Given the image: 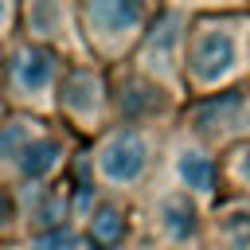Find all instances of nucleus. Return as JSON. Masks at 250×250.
<instances>
[{"label": "nucleus", "mask_w": 250, "mask_h": 250, "mask_svg": "<svg viewBox=\"0 0 250 250\" xmlns=\"http://www.w3.org/2000/svg\"><path fill=\"white\" fill-rule=\"evenodd\" d=\"M250 78V8L191 16L188 31V102L238 90Z\"/></svg>", "instance_id": "f257e3e1"}, {"label": "nucleus", "mask_w": 250, "mask_h": 250, "mask_svg": "<svg viewBox=\"0 0 250 250\" xmlns=\"http://www.w3.org/2000/svg\"><path fill=\"white\" fill-rule=\"evenodd\" d=\"M66 62H70V55H62L59 47L35 43L27 35L12 39L4 47V70H0V90H4L8 105L23 109V113L55 117V98H59Z\"/></svg>", "instance_id": "f03ea898"}, {"label": "nucleus", "mask_w": 250, "mask_h": 250, "mask_svg": "<svg viewBox=\"0 0 250 250\" xmlns=\"http://www.w3.org/2000/svg\"><path fill=\"white\" fill-rule=\"evenodd\" d=\"M160 0H78V31L86 55L105 66H121L141 47Z\"/></svg>", "instance_id": "7ed1b4c3"}, {"label": "nucleus", "mask_w": 250, "mask_h": 250, "mask_svg": "<svg viewBox=\"0 0 250 250\" xmlns=\"http://www.w3.org/2000/svg\"><path fill=\"white\" fill-rule=\"evenodd\" d=\"M55 117L66 121L82 137H102L109 125H117L113 109V70L94 59H70L66 74L59 82Z\"/></svg>", "instance_id": "20e7f679"}, {"label": "nucleus", "mask_w": 250, "mask_h": 250, "mask_svg": "<svg viewBox=\"0 0 250 250\" xmlns=\"http://www.w3.org/2000/svg\"><path fill=\"white\" fill-rule=\"evenodd\" d=\"M152 160H156V133H152V125L117 121L102 137H94V148H90L94 180L105 191H133V188H141L148 180V172H152Z\"/></svg>", "instance_id": "39448f33"}, {"label": "nucleus", "mask_w": 250, "mask_h": 250, "mask_svg": "<svg viewBox=\"0 0 250 250\" xmlns=\"http://www.w3.org/2000/svg\"><path fill=\"white\" fill-rule=\"evenodd\" d=\"M188 31H191V16L188 12L156 8L141 47L129 59L137 70H145L148 78L168 86L176 98H188Z\"/></svg>", "instance_id": "423d86ee"}, {"label": "nucleus", "mask_w": 250, "mask_h": 250, "mask_svg": "<svg viewBox=\"0 0 250 250\" xmlns=\"http://www.w3.org/2000/svg\"><path fill=\"white\" fill-rule=\"evenodd\" d=\"M109 70H113V109H117V121L156 125V121L172 117L184 105V98H176L168 86H160L156 78H148L133 62H121V66H109Z\"/></svg>", "instance_id": "0eeeda50"}, {"label": "nucleus", "mask_w": 250, "mask_h": 250, "mask_svg": "<svg viewBox=\"0 0 250 250\" xmlns=\"http://www.w3.org/2000/svg\"><path fill=\"white\" fill-rule=\"evenodd\" d=\"M20 35L59 47L70 59H90L82 31H78V0H23V27Z\"/></svg>", "instance_id": "6e6552de"}, {"label": "nucleus", "mask_w": 250, "mask_h": 250, "mask_svg": "<svg viewBox=\"0 0 250 250\" xmlns=\"http://www.w3.org/2000/svg\"><path fill=\"white\" fill-rule=\"evenodd\" d=\"M172 176H176V188L191 191L195 199H211L223 180V164L199 137H188L172 148Z\"/></svg>", "instance_id": "1a4fd4ad"}, {"label": "nucleus", "mask_w": 250, "mask_h": 250, "mask_svg": "<svg viewBox=\"0 0 250 250\" xmlns=\"http://www.w3.org/2000/svg\"><path fill=\"white\" fill-rule=\"evenodd\" d=\"M12 188H16V199H20V219L31 234H43V230L70 223L66 188H55V184H12Z\"/></svg>", "instance_id": "9d476101"}, {"label": "nucleus", "mask_w": 250, "mask_h": 250, "mask_svg": "<svg viewBox=\"0 0 250 250\" xmlns=\"http://www.w3.org/2000/svg\"><path fill=\"white\" fill-rule=\"evenodd\" d=\"M152 215H156V227H160V234H164L168 242H191V238L199 234V227H203L199 199H195L191 191H184V188L160 191Z\"/></svg>", "instance_id": "9b49d317"}, {"label": "nucleus", "mask_w": 250, "mask_h": 250, "mask_svg": "<svg viewBox=\"0 0 250 250\" xmlns=\"http://www.w3.org/2000/svg\"><path fill=\"white\" fill-rule=\"evenodd\" d=\"M51 117H39V113H23V109H8L0 117V184H12L16 180V168H20V156L27 152V145L51 129L47 125Z\"/></svg>", "instance_id": "f8f14e48"}, {"label": "nucleus", "mask_w": 250, "mask_h": 250, "mask_svg": "<svg viewBox=\"0 0 250 250\" xmlns=\"http://www.w3.org/2000/svg\"><path fill=\"white\" fill-rule=\"evenodd\" d=\"M62 164H66V141L55 129H43L27 145V152L20 156V168H16L12 184H51Z\"/></svg>", "instance_id": "ddd939ff"}, {"label": "nucleus", "mask_w": 250, "mask_h": 250, "mask_svg": "<svg viewBox=\"0 0 250 250\" xmlns=\"http://www.w3.org/2000/svg\"><path fill=\"white\" fill-rule=\"evenodd\" d=\"M82 219H86L82 230H86L98 246H105V250H117V246L129 238V211H125L121 203H113V199L94 203Z\"/></svg>", "instance_id": "4468645a"}, {"label": "nucleus", "mask_w": 250, "mask_h": 250, "mask_svg": "<svg viewBox=\"0 0 250 250\" xmlns=\"http://www.w3.org/2000/svg\"><path fill=\"white\" fill-rule=\"evenodd\" d=\"M215 250H250V211H223L211 227Z\"/></svg>", "instance_id": "2eb2a0df"}, {"label": "nucleus", "mask_w": 250, "mask_h": 250, "mask_svg": "<svg viewBox=\"0 0 250 250\" xmlns=\"http://www.w3.org/2000/svg\"><path fill=\"white\" fill-rule=\"evenodd\" d=\"M223 180L238 191H250V133L230 141L223 152Z\"/></svg>", "instance_id": "dca6fc26"}, {"label": "nucleus", "mask_w": 250, "mask_h": 250, "mask_svg": "<svg viewBox=\"0 0 250 250\" xmlns=\"http://www.w3.org/2000/svg\"><path fill=\"white\" fill-rule=\"evenodd\" d=\"M160 8H176L188 16H215V12H246L250 0H160Z\"/></svg>", "instance_id": "f3484780"}, {"label": "nucleus", "mask_w": 250, "mask_h": 250, "mask_svg": "<svg viewBox=\"0 0 250 250\" xmlns=\"http://www.w3.org/2000/svg\"><path fill=\"white\" fill-rule=\"evenodd\" d=\"M20 227H23V219H20L16 188H12V184H0V242H4V238H12Z\"/></svg>", "instance_id": "a211bd4d"}, {"label": "nucleus", "mask_w": 250, "mask_h": 250, "mask_svg": "<svg viewBox=\"0 0 250 250\" xmlns=\"http://www.w3.org/2000/svg\"><path fill=\"white\" fill-rule=\"evenodd\" d=\"M23 27V0H0V43L20 39Z\"/></svg>", "instance_id": "6ab92c4d"}, {"label": "nucleus", "mask_w": 250, "mask_h": 250, "mask_svg": "<svg viewBox=\"0 0 250 250\" xmlns=\"http://www.w3.org/2000/svg\"><path fill=\"white\" fill-rule=\"evenodd\" d=\"M74 234H78V227H74V223H62V227H55V230L31 234V250H66Z\"/></svg>", "instance_id": "aec40b11"}, {"label": "nucleus", "mask_w": 250, "mask_h": 250, "mask_svg": "<svg viewBox=\"0 0 250 250\" xmlns=\"http://www.w3.org/2000/svg\"><path fill=\"white\" fill-rule=\"evenodd\" d=\"M66 250H105V246H98V242H94V238H90V234L78 227V234L70 238V246H66Z\"/></svg>", "instance_id": "412c9836"}, {"label": "nucleus", "mask_w": 250, "mask_h": 250, "mask_svg": "<svg viewBox=\"0 0 250 250\" xmlns=\"http://www.w3.org/2000/svg\"><path fill=\"white\" fill-rule=\"evenodd\" d=\"M8 109H12V105H8V98H4V90H0V117H4Z\"/></svg>", "instance_id": "4be33fe9"}, {"label": "nucleus", "mask_w": 250, "mask_h": 250, "mask_svg": "<svg viewBox=\"0 0 250 250\" xmlns=\"http://www.w3.org/2000/svg\"><path fill=\"white\" fill-rule=\"evenodd\" d=\"M4 47H8V43H0V70H4Z\"/></svg>", "instance_id": "5701e85b"}]
</instances>
